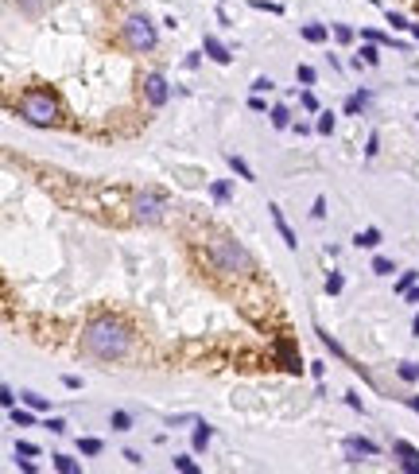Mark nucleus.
Returning <instances> with one entry per match:
<instances>
[{"mask_svg": "<svg viewBox=\"0 0 419 474\" xmlns=\"http://www.w3.org/2000/svg\"><path fill=\"white\" fill-rule=\"evenodd\" d=\"M86 350L105 358V362L125 358L128 354V331L121 323H113V319H98V323L86 326Z\"/></svg>", "mask_w": 419, "mask_h": 474, "instance_id": "obj_1", "label": "nucleus"}, {"mask_svg": "<svg viewBox=\"0 0 419 474\" xmlns=\"http://www.w3.org/2000/svg\"><path fill=\"white\" fill-rule=\"evenodd\" d=\"M210 261H214L217 272H249L253 268L249 249H241L237 241H214L210 245Z\"/></svg>", "mask_w": 419, "mask_h": 474, "instance_id": "obj_2", "label": "nucleus"}, {"mask_svg": "<svg viewBox=\"0 0 419 474\" xmlns=\"http://www.w3.org/2000/svg\"><path fill=\"white\" fill-rule=\"evenodd\" d=\"M20 113H24V121L28 125H51V121L59 117V105H55V98L51 94H24V101H20Z\"/></svg>", "mask_w": 419, "mask_h": 474, "instance_id": "obj_3", "label": "nucleus"}, {"mask_svg": "<svg viewBox=\"0 0 419 474\" xmlns=\"http://www.w3.org/2000/svg\"><path fill=\"white\" fill-rule=\"evenodd\" d=\"M125 43L132 51H152L156 47V24L148 16H128L125 20Z\"/></svg>", "mask_w": 419, "mask_h": 474, "instance_id": "obj_4", "label": "nucleus"}, {"mask_svg": "<svg viewBox=\"0 0 419 474\" xmlns=\"http://www.w3.org/2000/svg\"><path fill=\"white\" fill-rule=\"evenodd\" d=\"M163 210H167V202H163V195H156V191H148V195L136 198V218L148 222V226H156L159 218H163Z\"/></svg>", "mask_w": 419, "mask_h": 474, "instance_id": "obj_5", "label": "nucleus"}, {"mask_svg": "<svg viewBox=\"0 0 419 474\" xmlns=\"http://www.w3.org/2000/svg\"><path fill=\"white\" fill-rule=\"evenodd\" d=\"M380 447L373 439H361V435H346L341 439V455H346V463H361V459H373Z\"/></svg>", "mask_w": 419, "mask_h": 474, "instance_id": "obj_6", "label": "nucleus"}, {"mask_svg": "<svg viewBox=\"0 0 419 474\" xmlns=\"http://www.w3.org/2000/svg\"><path fill=\"white\" fill-rule=\"evenodd\" d=\"M144 98H148V105L152 109H159L167 101V82H163V74H148L144 78Z\"/></svg>", "mask_w": 419, "mask_h": 474, "instance_id": "obj_7", "label": "nucleus"}, {"mask_svg": "<svg viewBox=\"0 0 419 474\" xmlns=\"http://www.w3.org/2000/svg\"><path fill=\"white\" fill-rule=\"evenodd\" d=\"M202 47H206V55H210V59H214V62H222V67H229V62H233V55H229V47H225L222 40H214V35H206V40H202Z\"/></svg>", "mask_w": 419, "mask_h": 474, "instance_id": "obj_8", "label": "nucleus"}, {"mask_svg": "<svg viewBox=\"0 0 419 474\" xmlns=\"http://www.w3.org/2000/svg\"><path fill=\"white\" fill-rule=\"evenodd\" d=\"M268 214H272L276 229H280L283 245H287V249H299V237H295V234H292V226H287V222H283V210H280V207H268Z\"/></svg>", "mask_w": 419, "mask_h": 474, "instance_id": "obj_9", "label": "nucleus"}, {"mask_svg": "<svg viewBox=\"0 0 419 474\" xmlns=\"http://www.w3.org/2000/svg\"><path fill=\"white\" fill-rule=\"evenodd\" d=\"M396 455H404V459H400V466H404V471H408V474H419V451H416V447L400 439V444H396Z\"/></svg>", "mask_w": 419, "mask_h": 474, "instance_id": "obj_10", "label": "nucleus"}, {"mask_svg": "<svg viewBox=\"0 0 419 474\" xmlns=\"http://www.w3.org/2000/svg\"><path fill=\"white\" fill-rule=\"evenodd\" d=\"M210 439H214V428L206 424V420H195V451H198V455L210 447Z\"/></svg>", "mask_w": 419, "mask_h": 474, "instance_id": "obj_11", "label": "nucleus"}, {"mask_svg": "<svg viewBox=\"0 0 419 474\" xmlns=\"http://www.w3.org/2000/svg\"><path fill=\"white\" fill-rule=\"evenodd\" d=\"M225 159H229V168H233V171H237V175H241V179H244V183H256V175H253V168H249V164H244V159H241V156H233V152H229V156H225Z\"/></svg>", "mask_w": 419, "mask_h": 474, "instance_id": "obj_12", "label": "nucleus"}, {"mask_svg": "<svg viewBox=\"0 0 419 474\" xmlns=\"http://www.w3.org/2000/svg\"><path fill=\"white\" fill-rule=\"evenodd\" d=\"M353 245L357 249H377L380 245V229H361V234L353 237Z\"/></svg>", "mask_w": 419, "mask_h": 474, "instance_id": "obj_13", "label": "nucleus"}, {"mask_svg": "<svg viewBox=\"0 0 419 474\" xmlns=\"http://www.w3.org/2000/svg\"><path fill=\"white\" fill-rule=\"evenodd\" d=\"M280 354H283V369H287V374H299L303 369V362L292 354V342H280Z\"/></svg>", "mask_w": 419, "mask_h": 474, "instance_id": "obj_14", "label": "nucleus"}, {"mask_svg": "<svg viewBox=\"0 0 419 474\" xmlns=\"http://www.w3.org/2000/svg\"><path fill=\"white\" fill-rule=\"evenodd\" d=\"M31 412H35V408H8V416H12V424H16V428H31V424H35V416H31Z\"/></svg>", "mask_w": 419, "mask_h": 474, "instance_id": "obj_15", "label": "nucleus"}, {"mask_svg": "<svg viewBox=\"0 0 419 474\" xmlns=\"http://www.w3.org/2000/svg\"><path fill=\"white\" fill-rule=\"evenodd\" d=\"M20 401H24L28 408H35V412H47V396L31 393V389H24V393H20Z\"/></svg>", "mask_w": 419, "mask_h": 474, "instance_id": "obj_16", "label": "nucleus"}, {"mask_svg": "<svg viewBox=\"0 0 419 474\" xmlns=\"http://www.w3.org/2000/svg\"><path fill=\"white\" fill-rule=\"evenodd\" d=\"M55 466H59L62 474H82V463H78V459H70V455H55Z\"/></svg>", "mask_w": 419, "mask_h": 474, "instance_id": "obj_17", "label": "nucleus"}, {"mask_svg": "<svg viewBox=\"0 0 419 474\" xmlns=\"http://www.w3.org/2000/svg\"><path fill=\"white\" fill-rule=\"evenodd\" d=\"M171 466H175L179 474H198V463L190 459V455H175V459H171Z\"/></svg>", "mask_w": 419, "mask_h": 474, "instance_id": "obj_18", "label": "nucleus"}, {"mask_svg": "<svg viewBox=\"0 0 419 474\" xmlns=\"http://www.w3.org/2000/svg\"><path fill=\"white\" fill-rule=\"evenodd\" d=\"M303 40H307V43H322V40H326V28H322V24H307V28H303Z\"/></svg>", "mask_w": 419, "mask_h": 474, "instance_id": "obj_19", "label": "nucleus"}, {"mask_svg": "<svg viewBox=\"0 0 419 474\" xmlns=\"http://www.w3.org/2000/svg\"><path fill=\"white\" fill-rule=\"evenodd\" d=\"M361 62H365V67H377L380 62V55H377V43H365V47H361V55H357Z\"/></svg>", "mask_w": 419, "mask_h": 474, "instance_id": "obj_20", "label": "nucleus"}, {"mask_svg": "<svg viewBox=\"0 0 419 474\" xmlns=\"http://www.w3.org/2000/svg\"><path fill=\"white\" fill-rule=\"evenodd\" d=\"M404 381H419V362H400V369H396Z\"/></svg>", "mask_w": 419, "mask_h": 474, "instance_id": "obj_21", "label": "nucleus"}, {"mask_svg": "<svg viewBox=\"0 0 419 474\" xmlns=\"http://www.w3.org/2000/svg\"><path fill=\"white\" fill-rule=\"evenodd\" d=\"M272 125H276V129H287V125H292V113H287L283 105H276L272 109Z\"/></svg>", "mask_w": 419, "mask_h": 474, "instance_id": "obj_22", "label": "nucleus"}, {"mask_svg": "<svg viewBox=\"0 0 419 474\" xmlns=\"http://www.w3.org/2000/svg\"><path fill=\"white\" fill-rule=\"evenodd\" d=\"M373 272H377V276H392L396 268H392V261H389V257H373Z\"/></svg>", "mask_w": 419, "mask_h": 474, "instance_id": "obj_23", "label": "nucleus"}, {"mask_svg": "<svg viewBox=\"0 0 419 474\" xmlns=\"http://www.w3.org/2000/svg\"><path fill=\"white\" fill-rule=\"evenodd\" d=\"M341 288H346V280H341V272H330V276H326V296H338Z\"/></svg>", "mask_w": 419, "mask_h": 474, "instance_id": "obj_24", "label": "nucleus"}, {"mask_svg": "<svg viewBox=\"0 0 419 474\" xmlns=\"http://www.w3.org/2000/svg\"><path fill=\"white\" fill-rule=\"evenodd\" d=\"M361 40H365V43H392L389 35H384V31H377V28H365V31H361Z\"/></svg>", "mask_w": 419, "mask_h": 474, "instance_id": "obj_25", "label": "nucleus"}, {"mask_svg": "<svg viewBox=\"0 0 419 474\" xmlns=\"http://www.w3.org/2000/svg\"><path fill=\"white\" fill-rule=\"evenodd\" d=\"M101 447H105L101 439H82V444H78V451H82V455H101Z\"/></svg>", "mask_w": 419, "mask_h": 474, "instance_id": "obj_26", "label": "nucleus"}, {"mask_svg": "<svg viewBox=\"0 0 419 474\" xmlns=\"http://www.w3.org/2000/svg\"><path fill=\"white\" fill-rule=\"evenodd\" d=\"M314 129H319L322 137H330V132H334V113H322V117H319V125H314Z\"/></svg>", "mask_w": 419, "mask_h": 474, "instance_id": "obj_27", "label": "nucleus"}, {"mask_svg": "<svg viewBox=\"0 0 419 474\" xmlns=\"http://www.w3.org/2000/svg\"><path fill=\"white\" fill-rule=\"evenodd\" d=\"M113 428H117V432H128V428H132V416H128V412H113Z\"/></svg>", "mask_w": 419, "mask_h": 474, "instance_id": "obj_28", "label": "nucleus"}, {"mask_svg": "<svg viewBox=\"0 0 419 474\" xmlns=\"http://www.w3.org/2000/svg\"><path fill=\"white\" fill-rule=\"evenodd\" d=\"M416 280H419V272H404V276L396 280V292H408V288L416 284Z\"/></svg>", "mask_w": 419, "mask_h": 474, "instance_id": "obj_29", "label": "nucleus"}, {"mask_svg": "<svg viewBox=\"0 0 419 474\" xmlns=\"http://www.w3.org/2000/svg\"><path fill=\"white\" fill-rule=\"evenodd\" d=\"M389 24H392V31H408V28H411V24L404 20L400 12H389Z\"/></svg>", "mask_w": 419, "mask_h": 474, "instance_id": "obj_30", "label": "nucleus"}, {"mask_svg": "<svg viewBox=\"0 0 419 474\" xmlns=\"http://www.w3.org/2000/svg\"><path fill=\"white\" fill-rule=\"evenodd\" d=\"M210 195H214L217 202H225V198H229V183H214V187H210Z\"/></svg>", "mask_w": 419, "mask_h": 474, "instance_id": "obj_31", "label": "nucleus"}, {"mask_svg": "<svg viewBox=\"0 0 419 474\" xmlns=\"http://www.w3.org/2000/svg\"><path fill=\"white\" fill-rule=\"evenodd\" d=\"M16 455H28V459H31V455H39V447L28 444V439H20V444H16Z\"/></svg>", "mask_w": 419, "mask_h": 474, "instance_id": "obj_32", "label": "nucleus"}, {"mask_svg": "<svg viewBox=\"0 0 419 474\" xmlns=\"http://www.w3.org/2000/svg\"><path fill=\"white\" fill-rule=\"evenodd\" d=\"M249 4H253V8H268V12H276V16H280V12H283V4H268V0H249Z\"/></svg>", "mask_w": 419, "mask_h": 474, "instance_id": "obj_33", "label": "nucleus"}, {"mask_svg": "<svg viewBox=\"0 0 419 474\" xmlns=\"http://www.w3.org/2000/svg\"><path fill=\"white\" fill-rule=\"evenodd\" d=\"M295 78H299L303 86H311V82H314V70H311V67H299V70H295Z\"/></svg>", "mask_w": 419, "mask_h": 474, "instance_id": "obj_34", "label": "nucleus"}, {"mask_svg": "<svg viewBox=\"0 0 419 474\" xmlns=\"http://www.w3.org/2000/svg\"><path fill=\"white\" fill-rule=\"evenodd\" d=\"M377 152H380V137H377V132H373V137H369V144H365V156H377Z\"/></svg>", "mask_w": 419, "mask_h": 474, "instance_id": "obj_35", "label": "nucleus"}, {"mask_svg": "<svg viewBox=\"0 0 419 474\" xmlns=\"http://www.w3.org/2000/svg\"><path fill=\"white\" fill-rule=\"evenodd\" d=\"M311 218H326V198H314V207H311Z\"/></svg>", "mask_w": 419, "mask_h": 474, "instance_id": "obj_36", "label": "nucleus"}, {"mask_svg": "<svg viewBox=\"0 0 419 474\" xmlns=\"http://www.w3.org/2000/svg\"><path fill=\"white\" fill-rule=\"evenodd\" d=\"M0 405H4V408H16V393H12V389H0Z\"/></svg>", "mask_w": 419, "mask_h": 474, "instance_id": "obj_37", "label": "nucleus"}, {"mask_svg": "<svg viewBox=\"0 0 419 474\" xmlns=\"http://www.w3.org/2000/svg\"><path fill=\"white\" fill-rule=\"evenodd\" d=\"M47 428H51L55 435H62V432H66V420H59V416H51V420H47Z\"/></svg>", "mask_w": 419, "mask_h": 474, "instance_id": "obj_38", "label": "nucleus"}, {"mask_svg": "<svg viewBox=\"0 0 419 474\" xmlns=\"http://www.w3.org/2000/svg\"><path fill=\"white\" fill-rule=\"evenodd\" d=\"M334 35H338L341 43H350V40H353V28H346V24H338V28H334Z\"/></svg>", "mask_w": 419, "mask_h": 474, "instance_id": "obj_39", "label": "nucleus"}, {"mask_svg": "<svg viewBox=\"0 0 419 474\" xmlns=\"http://www.w3.org/2000/svg\"><path fill=\"white\" fill-rule=\"evenodd\" d=\"M272 86H276L272 78H256V82H253V94H264V89H272Z\"/></svg>", "mask_w": 419, "mask_h": 474, "instance_id": "obj_40", "label": "nucleus"}, {"mask_svg": "<svg viewBox=\"0 0 419 474\" xmlns=\"http://www.w3.org/2000/svg\"><path fill=\"white\" fill-rule=\"evenodd\" d=\"M361 105H365L361 98H350V101H346V113H361Z\"/></svg>", "mask_w": 419, "mask_h": 474, "instance_id": "obj_41", "label": "nucleus"}, {"mask_svg": "<svg viewBox=\"0 0 419 474\" xmlns=\"http://www.w3.org/2000/svg\"><path fill=\"white\" fill-rule=\"evenodd\" d=\"M404 296H408V304H419V288H416V284H411V288H408V292H404Z\"/></svg>", "mask_w": 419, "mask_h": 474, "instance_id": "obj_42", "label": "nucleus"}, {"mask_svg": "<svg viewBox=\"0 0 419 474\" xmlns=\"http://www.w3.org/2000/svg\"><path fill=\"white\" fill-rule=\"evenodd\" d=\"M24 4H28V12H39V4H43V0H24Z\"/></svg>", "mask_w": 419, "mask_h": 474, "instance_id": "obj_43", "label": "nucleus"}, {"mask_svg": "<svg viewBox=\"0 0 419 474\" xmlns=\"http://www.w3.org/2000/svg\"><path fill=\"white\" fill-rule=\"evenodd\" d=\"M404 401H408V405H411V408H416V412H419V396H404Z\"/></svg>", "mask_w": 419, "mask_h": 474, "instance_id": "obj_44", "label": "nucleus"}, {"mask_svg": "<svg viewBox=\"0 0 419 474\" xmlns=\"http://www.w3.org/2000/svg\"><path fill=\"white\" fill-rule=\"evenodd\" d=\"M411 331H416V335H419V315H416V319H411Z\"/></svg>", "mask_w": 419, "mask_h": 474, "instance_id": "obj_45", "label": "nucleus"}]
</instances>
